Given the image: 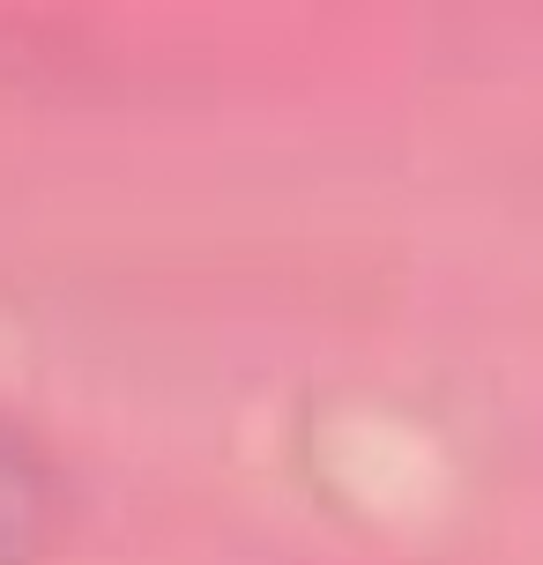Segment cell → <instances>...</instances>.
Segmentation results:
<instances>
[{
    "label": "cell",
    "instance_id": "obj_1",
    "mask_svg": "<svg viewBox=\"0 0 543 565\" xmlns=\"http://www.w3.org/2000/svg\"><path fill=\"white\" fill-rule=\"evenodd\" d=\"M60 536V477L45 454L0 424V565H38Z\"/></svg>",
    "mask_w": 543,
    "mask_h": 565
}]
</instances>
